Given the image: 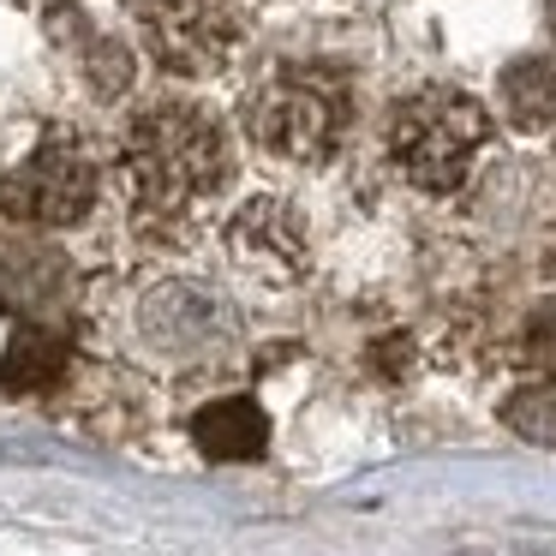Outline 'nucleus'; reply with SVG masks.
I'll use <instances>...</instances> for the list:
<instances>
[{
	"instance_id": "nucleus-1",
	"label": "nucleus",
	"mask_w": 556,
	"mask_h": 556,
	"mask_svg": "<svg viewBox=\"0 0 556 556\" xmlns=\"http://www.w3.org/2000/svg\"><path fill=\"white\" fill-rule=\"evenodd\" d=\"M121 174L132 198L156 216H180V210L204 204L228 180V138L204 109L186 102H156V109L132 114L121 138Z\"/></svg>"
},
{
	"instance_id": "nucleus-6",
	"label": "nucleus",
	"mask_w": 556,
	"mask_h": 556,
	"mask_svg": "<svg viewBox=\"0 0 556 556\" xmlns=\"http://www.w3.org/2000/svg\"><path fill=\"white\" fill-rule=\"evenodd\" d=\"M228 240H233V257H240L245 269H264L269 281L300 276V264H305V228L288 204H276V198L245 204L240 222L228 228Z\"/></svg>"
},
{
	"instance_id": "nucleus-8",
	"label": "nucleus",
	"mask_w": 556,
	"mask_h": 556,
	"mask_svg": "<svg viewBox=\"0 0 556 556\" xmlns=\"http://www.w3.org/2000/svg\"><path fill=\"white\" fill-rule=\"evenodd\" d=\"M66 377V341L49 329H13L0 348V389L7 395H49Z\"/></svg>"
},
{
	"instance_id": "nucleus-2",
	"label": "nucleus",
	"mask_w": 556,
	"mask_h": 556,
	"mask_svg": "<svg viewBox=\"0 0 556 556\" xmlns=\"http://www.w3.org/2000/svg\"><path fill=\"white\" fill-rule=\"evenodd\" d=\"M484 138H491V114L467 90H413L395 114H389V162L401 168V180L419 192H460V180L472 174Z\"/></svg>"
},
{
	"instance_id": "nucleus-9",
	"label": "nucleus",
	"mask_w": 556,
	"mask_h": 556,
	"mask_svg": "<svg viewBox=\"0 0 556 556\" xmlns=\"http://www.w3.org/2000/svg\"><path fill=\"white\" fill-rule=\"evenodd\" d=\"M496 102H503V121L520 132H539L556 121V66L527 54V61H508L496 78Z\"/></svg>"
},
{
	"instance_id": "nucleus-7",
	"label": "nucleus",
	"mask_w": 556,
	"mask_h": 556,
	"mask_svg": "<svg viewBox=\"0 0 556 556\" xmlns=\"http://www.w3.org/2000/svg\"><path fill=\"white\" fill-rule=\"evenodd\" d=\"M192 443L204 460H252L269 443V419L252 395H216L192 413Z\"/></svg>"
},
{
	"instance_id": "nucleus-11",
	"label": "nucleus",
	"mask_w": 556,
	"mask_h": 556,
	"mask_svg": "<svg viewBox=\"0 0 556 556\" xmlns=\"http://www.w3.org/2000/svg\"><path fill=\"white\" fill-rule=\"evenodd\" d=\"M520 353H527L539 371H556V293L539 300L527 312V329H520Z\"/></svg>"
},
{
	"instance_id": "nucleus-3",
	"label": "nucleus",
	"mask_w": 556,
	"mask_h": 556,
	"mask_svg": "<svg viewBox=\"0 0 556 556\" xmlns=\"http://www.w3.org/2000/svg\"><path fill=\"white\" fill-rule=\"evenodd\" d=\"M353 121V97L336 73L324 66H288L276 73L252 102V138L281 162H300V168H317L341 150Z\"/></svg>"
},
{
	"instance_id": "nucleus-5",
	"label": "nucleus",
	"mask_w": 556,
	"mask_h": 556,
	"mask_svg": "<svg viewBox=\"0 0 556 556\" xmlns=\"http://www.w3.org/2000/svg\"><path fill=\"white\" fill-rule=\"evenodd\" d=\"M240 42V18L228 0H150L144 7V49L162 73L204 78Z\"/></svg>"
},
{
	"instance_id": "nucleus-4",
	"label": "nucleus",
	"mask_w": 556,
	"mask_h": 556,
	"mask_svg": "<svg viewBox=\"0 0 556 556\" xmlns=\"http://www.w3.org/2000/svg\"><path fill=\"white\" fill-rule=\"evenodd\" d=\"M102 192V162L73 126H49L18 168L0 174V216L25 228H73Z\"/></svg>"
},
{
	"instance_id": "nucleus-10",
	"label": "nucleus",
	"mask_w": 556,
	"mask_h": 556,
	"mask_svg": "<svg viewBox=\"0 0 556 556\" xmlns=\"http://www.w3.org/2000/svg\"><path fill=\"white\" fill-rule=\"evenodd\" d=\"M503 425H508V431H520L527 443H551L556 448V377L520 383L515 395L503 401Z\"/></svg>"
}]
</instances>
